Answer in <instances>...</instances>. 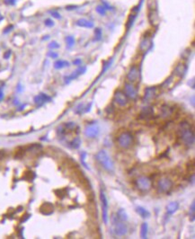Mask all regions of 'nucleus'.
Returning <instances> with one entry per match:
<instances>
[{"mask_svg": "<svg viewBox=\"0 0 195 239\" xmlns=\"http://www.w3.org/2000/svg\"><path fill=\"white\" fill-rule=\"evenodd\" d=\"M49 48L50 49H58V48H59V45L56 42V41H51L50 44H49Z\"/></svg>", "mask_w": 195, "mask_h": 239, "instance_id": "4c0bfd02", "label": "nucleus"}, {"mask_svg": "<svg viewBox=\"0 0 195 239\" xmlns=\"http://www.w3.org/2000/svg\"><path fill=\"white\" fill-rule=\"evenodd\" d=\"M148 227L147 223H142L141 227H140V237L141 238H148Z\"/></svg>", "mask_w": 195, "mask_h": 239, "instance_id": "393cba45", "label": "nucleus"}, {"mask_svg": "<svg viewBox=\"0 0 195 239\" xmlns=\"http://www.w3.org/2000/svg\"><path fill=\"white\" fill-rule=\"evenodd\" d=\"M48 56H49V57H50V58H57L58 55V53L54 52L53 50H50V51L48 53Z\"/></svg>", "mask_w": 195, "mask_h": 239, "instance_id": "ea45409f", "label": "nucleus"}, {"mask_svg": "<svg viewBox=\"0 0 195 239\" xmlns=\"http://www.w3.org/2000/svg\"><path fill=\"white\" fill-rule=\"evenodd\" d=\"M81 145V140L78 137H76L70 143H69V146L70 148H78Z\"/></svg>", "mask_w": 195, "mask_h": 239, "instance_id": "a878e982", "label": "nucleus"}, {"mask_svg": "<svg viewBox=\"0 0 195 239\" xmlns=\"http://www.w3.org/2000/svg\"><path fill=\"white\" fill-rule=\"evenodd\" d=\"M40 211L41 214L43 215H50L53 213L54 211V206L50 203V202H44L40 208Z\"/></svg>", "mask_w": 195, "mask_h": 239, "instance_id": "f8f14e48", "label": "nucleus"}, {"mask_svg": "<svg viewBox=\"0 0 195 239\" xmlns=\"http://www.w3.org/2000/svg\"><path fill=\"white\" fill-rule=\"evenodd\" d=\"M124 221H122L118 217L117 218H113L112 219V230L115 233V235L122 237L125 236L128 232V228L126 226L125 223H123Z\"/></svg>", "mask_w": 195, "mask_h": 239, "instance_id": "20e7f679", "label": "nucleus"}, {"mask_svg": "<svg viewBox=\"0 0 195 239\" xmlns=\"http://www.w3.org/2000/svg\"><path fill=\"white\" fill-rule=\"evenodd\" d=\"M186 71H187V67H186V65H185V64H182V63L178 64V65L176 66V69H175L176 74L177 76H184L185 73H186Z\"/></svg>", "mask_w": 195, "mask_h": 239, "instance_id": "aec40b11", "label": "nucleus"}, {"mask_svg": "<svg viewBox=\"0 0 195 239\" xmlns=\"http://www.w3.org/2000/svg\"><path fill=\"white\" fill-rule=\"evenodd\" d=\"M86 67H79L78 69H76L72 75H70V76H67V77H65V79H66V83H68L69 81H71V80H73V79H75V78H76L79 75H81V74H84L85 72H86Z\"/></svg>", "mask_w": 195, "mask_h": 239, "instance_id": "2eb2a0df", "label": "nucleus"}, {"mask_svg": "<svg viewBox=\"0 0 195 239\" xmlns=\"http://www.w3.org/2000/svg\"><path fill=\"white\" fill-rule=\"evenodd\" d=\"M136 212L143 219H148V218L150 217V212L148 210H146L145 208L140 207V206L136 208Z\"/></svg>", "mask_w": 195, "mask_h": 239, "instance_id": "412c9836", "label": "nucleus"}, {"mask_svg": "<svg viewBox=\"0 0 195 239\" xmlns=\"http://www.w3.org/2000/svg\"><path fill=\"white\" fill-rule=\"evenodd\" d=\"M148 6L150 10H157V0H148Z\"/></svg>", "mask_w": 195, "mask_h": 239, "instance_id": "c85d7f7f", "label": "nucleus"}, {"mask_svg": "<svg viewBox=\"0 0 195 239\" xmlns=\"http://www.w3.org/2000/svg\"><path fill=\"white\" fill-rule=\"evenodd\" d=\"M124 94H126L127 97L130 98V99H136L138 96V92L136 87L132 85V84H125L124 85Z\"/></svg>", "mask_w": 195, "mask_h": 239, "instance_id": "1a4fd4ad", "label": "nucleus"}, {"mask_svg": "<svg viewBox=\"0 0 195 239\" xmlns=\"http://www.w3.org/2000/svg\"><path fill=\"white\" fill-rule=\"evenodd\" d=\"M95 10L100 15H105L106 14V10H105V8L103 5H97Z\"/></svg>", "mask_w": 195, "mask_h": 239, "instance_id": "7c9ffc66", "label": "nucleus"}, {"mask_svg": "<svg viewBox=\"0 0 195 239\" xmlns=\"http://www.w3.org/2000/svg\"><path fill=\"white\" fill-rule=\"evenodd\" d=\"M86 152H83L82 154H81V162H82V164H83V166L86 168V169H89V167L86 166V162H85V159H86Z\"/></svg>", "mask_w": 195, "mask_h": 239, "instance_id": "c9c22d12", "label": "nucleus"}, {"mask_svg": "<svg viewBox=\"0 0 195 239\" xmlns=\"http://www.w3.org/2000/svg\"><path fill=\"white\" fill-rule=\"evenodd\" d=\"M66 42H67L68 47L71 48V47H73L75 45L76 40H75V39H74L73 36H67L66 37Z\"/></svg>", "mask_w": 195, "mask_h": 239, "instance_id": "cd10ccee", "label": "nucleus"}, {"mask_svg": "<svg viewBox=\"0 0 195 239\" xmlns=\"http://www.w3.org/2000/svg\"><path fill=\"white\" fill-rule=\"evenodd\" d=\"M73 64L76 65V66H79V65L82 64V60H81L80 58H76V59H75V60L73 61Z\"/></svg>", "mask_w": 195, "mask_h": 239, "instance_id": "79ce46f5", "label": "nucleus"}, {"mask_svg": "<svg viewBox=\"0 0 195 239\" xmlns=\"http://www.w3.org/2000/svg\"><path fill=\"white\" fill-rule=\"evenodd\" d=\"M114 102L119 104L120 106H125L128 103V98L126 96V94L121 91H117L114 94V97H113Z\"/></svg>", "mask_w": 195, "mask_h": 239, "instance_id": "9d476101", "label": "nucleus"}, {"mask_svg": "<svg viewBox=\"0 0 195 239\" xmlns=\"http://www.w3.org/2000/svg\"><path fill=\"white\" fill-rule=\"evenodd\" d=\"M177 135L182 139L184 144L187 147H192L194 144L195 135L188 121H182L177 128Z\"/></svg>", "mask_w": 195, "mask_h": 239, "instance_id": "f257e3e1", "label": "nucleus"}, {"mask_svg": "<svg viewBox=\"0 0 195 239\" xmlns=\"http://www.w3.org/2000/svg\"><path fill=\"white\" fill-rule=\"evenodd\" d=\"M13 28H14V26H13V25H9L8 27H6V28H5V30H4V33H7V32H9L10 31H12V30H13Z\"/></svg>", "mask_w": 195, "mask_h": 239, "instance_id": "37998d69", "label": "nucleus"}, {"mask_svg": "<svg viewBox=\"0 0 195 239\" xmlns=\"http://www.w3.org/2000/svg\"><path fill=\"white\" fill-rule=\"evenodd\" d=\"M117 217L122 220V221H126L127 220H128V216H127V213H126V211L123 210V209H121V210H119V211H118V213H117Z\"/></svg>", "mask_w": 195, "mask_h": 239, "instance_id": "bb28decb", "label": "nucleus"}, {"mask_svg": "<svg viewBox=\"0 0 195 239\" xmlns=\"http://www.w3.org/2000/svg\"><path fill=\"white\" fill-rule=\"evenodd\" d=\"M69 66V62L66 61V60H57L54 63V67L56 69H60L63 68L65 67H68Z\"/></svg>", "mask_w": 195, "mask_h": 239, "instance_id": "b1692460", "label": "nucleus"}, {"mask_svg": "<svg viewBox=\"0 0 195 239\" xmlns=\"http://www.w3.org/2000/svg\"><path fill=\"white\" fill-rule=\"evenodd\" d=\"M117 140H118V144H119V146L121 148H129L133 144L134 139H133V136H132V134L130 132L124 131V132H122V134L119 135Z\"/></svg>", "mask_w": 195, "mask_h": 239, "instance_id": "7ed1b4c3", "label": "nucleus"}, {"mask_svg": "<svg viewBox=\"0 0 195 239\" xmlns=\"http://www.w3.org/2000/svg\"><path fill=\"white\" fill-rule=\"evenodd\" d=\"M103 4H104V5H103V6L105 8V10H106V9H112V7L111 5H109V4L106 3V2H103Z\"/></svg>", "mask_w": 195, "mask_h": 239, "instance_id": "c03bdc74", "label": "nucleus"}, {"mask_svg": "<svg viewBox=\"0 0 195 239\" xmlns=\"http://www.w3.org/2000/svg\"><path fill=\"white\" fill-rule=\"evenodd\" d=\"M173 113V109L168 105H163L161 107V115L163 118H166L171 116Z\"/></svg>", "mask_w": 195, "mask_h": 239, "instance_id": "4be33fe9", "label": "nucleus"}, {"mask_svg": "<svg viewBox=\"0 0 195 239\" xmlns=\"http://www.w3.org/2000/svg\"><path fill=\"white\" fill-rule=\"evenodd\" d=\"M4 3L7 5H14L16 3V0H4Z\"/></svg>", "mask_w": 195, "mask_h": 239, "instance_id": "a19ab883", "label": "nucleus"}, {"mask_svg": "<svg viewBox=\"0 0 195 239\" xmlns=\"http://www.w3.org/2000/svg\"><path fill=\"white\" fill-rule=\"evenodd\" d=\"M137 188L141 192H148L152 188V180L148 176H140L139 177L136 182Z\"/></svg>", "mask_w": 195, "mask_h": 239, "instance_id": "39448f33", "label": "nucleus"}, {"mask_svg": "<svg viewBox=\"0 0 195 239\" xmlns=\"http://www.w3.org/2000/svg\"><path fill=\"white\" fill-rule=\"evenodd\" d=\"M76 6L75 5V6H67V10H70V9H76Z\"/></svg>", "mask_w": 195, "mask_h": 239, "instance_id": "49530a36", "label": "nucleus"}, {"mask_svg": "<svg viewBox=\"0 0 195 239\" xmlns=\"http://www.w3.org/2000/svg\"><path fill=\"white\" fill-rule=\"evenodd\" d=\"M24 178L26 180H28V181H32L35 178V174L33 172H31V171L26 172L25 173V175H24Z\"/></svg>", "mask_w": 195, "mask_h": 239, "instance_id": "c756f323", "label": "nucleus"}, {"mask_svg": "<svg viewBox=\"0 0 195 239\" xmlns=\"http://www.w3.org/2000/svg\"><path fill=\"white\" fill-rule=\"evenodd\" d=\"M3 18H4V17H3V16H2V15L0 14V21H1V20H3Z\"/></svg>", "mask_w": 195, "mask_h": 239, "instance_id": "8fccbe9b", "label": "nucleus"}, {"mask_svg": "<svg viewBox=\"0 0 195 239\" xmlns=\"http://www.w3.org/2000/svg\"><path fill=\"white\" fill-rule=\"evenodd\" d=\"M23 153H24L23 148H18L15 150V157H22Z\"/></svg>", "mask_w": 195, "mask_h": 239, "instance_id": "f704fd0d", "label": "nucleus"}, {"mask_svg": "<svg viewBox=\"0 0 195 239\" xmlns=\"http://www.w3.org/2000/svg\"><path fill=\"white\" fill-rule=\"evenodd\" d=\"M4 98V94H3V92L2 91H0V101L2 100Z\"/></svg>", "mask_w": 195, "mask_h": 239, "instance_id": "de8ad7c7", "label": "nucleus"}, {"mask_svg": "<svg viewBox=\"0 0 195 239\" xmlns=\"http://www.w3.org/2000/svg\"><path fill=\"white\" fill-rule=\"evenodd\" d=\"M44 24H45L46 26H48V27H52V26L54 25V22H53L51 19L48 18V19H46V20L44 21Z\"/></svg>", "mask_w": 195, "mask_h": 239, "instance_id": "e433bc0d", "label": "nucleus"}, {"mask_svg": "<svg viewBox=\"0 0 195 239\" xmlns=\"http://www.w3.org/2000/svg\"><path fill=\"white\" fill-rule=\"evenodd\" d=\"M50 13H51V16H53L56 19H60L61 18V15L58 12H56V11H51Z\"/></svg>", "mask_w": 195, "mask_h": 239, "instance_id": "58836bf2", "label": "nucleus"}, {"mask_svg": "<svg viewBox=\"0 0 195 239\" xmlns=\"http://www.w3.org/2000/svg\"><path fill=\"white\" fill-rule=\"evenodd\" d=\"M99 126L96 122H92V123H89L86 129H85V135L89 138V139H94V138H96L99 134Z\"/></svg>", "mask_w": 195, "mask_h": 239, "instance_id": "6e6552de", "label": "nucleus"}, {"mask_svg": "<svg viewBox=\"0 0 195 239\" xmlns=\"http://www.w3.org/2000/svg\"><path fill=\"white\" fill-rule=\"evenodd\" d=\"M148 18H149V21H150L152 25L157 26L159 23V15H158V13L157 12V10H150Z\"/></svg>", "mask_w": 195, "mask_h": 239, "instance_id": "4468645a", "label": "nucleus"}, {"mask_svg": "<svg viewBox=\"0 0 195 239\" xmlns=\"http://www.w3.org/2000/svg\"><path fill=\"white\" fill-rule=\"evenodd\" d=\"M96 160L108 172H113L114 170V164L111 159L110 156L107 154L105 150H100L96 155Z\"/></svg>", "mask_w": 195, "mask_h": 239, "instance_id": "f03ea898", "label": "nucleus"}, {"mask_svg": "<svg viewBox=\"0 0 195 239\" xmlns=\"http://www.w3.org/2000/svg\"><path fill=\"white\" fill-rule=\"evenodd\" d=\"M151 46V40L148 39V38H144L141 42H140V50L143 51V52H146L149 49Z\"/></svg>", "mask_w": 195, "mask_h": 239, "instance_id": "6ab92c4d", "label": "nucleus"}, {"mask_svg": "<svg viewBox=\"0 0 195 239\" xmlns=\"http://www.w3.org/2000/svg\"><path fill=\"white\" fill-rule=\"evenodd\" d=\"M192 103H193V105L194 106V96H193V100H192Z\"/></svg>", "mask_w": 195, "mask_h": 239, "instance_id": "09e8293b", "label": "nucleus"}, {"mask_svg": "<svg viewBox=\"0 0 195 239\" xmlns=\"http://www.w3.org/2000/svg\"><path fill=\"white\" fill-rule=\"evenodd\" d=\"M179 208V204L177 202H170L166 207V211L168 214H174Z\"/></svg>", "mask_w": 195, "mask_h": 239, "instance_id": "5701e85b", "label": "nucleus"}, {"mask_svg": "<svg viewBox=\"0 0 195 239\" xmlns=\"http://www.w3.org/2000/svg\"><path fill=\"white\" fill-rule=\"evenodd\" d=\"M50 101V97H49L47 94H40L39 95L34 97V103L38 105H41L46 102Z\"/></svg>", "mask_w": 195, "mask_h": 239, "instance_id": "f3484780", "label": "nucleus"}, {"mask_svg": "<svg viewBox=\"0 0 195 239\" xmlns=\"http://www.w3.org/2000/svg\"><path fill=\"white\" fill-rule=\"evenodd\" d=\"M100 201H101V207H102V218L104 223L105 225L108 224V202L106 195L104 191L100 192Z\"/></svg>", "mask_w": 195, "mask_h": 239, "instance_id": "0eeeda50", "label": "nucleus"}, {"mask_svg": "<svg viewBox=\"0 0 195 239\" xmlns=\"http://www.w3.org/2000/svg\"><path fill=\"white\" fill-rule=\"evenodd\" d=\"M156 93H157V89L156 87L154 86H151V87H148L145 89V95H144V98L146 100H151L153 99L155 96H156Z\"/></svg>", "mask_w": 195, "mask_h": 239, "instance_id": "a211bd4d", "label": "nucleus"}, {"mask_svg": "<svg viewBox=\"0 0 195 239\" xmlns=\"http://www.w3.org/2000/svg\"><path fill=\"white\" fill-rule=\"evenodd\" d=\"M190 216L192 217L190 219L191 221H194V216H195V202H192V206H191V209H190Z\"/></svg>", "mask_w": 195, "mask_h": 239, "instance_id": "2f4dec72", "label": "nucleus"}, {"mask_svg": "<svg viewBox=\"0 0 195 239\" xmlns=\"http://www.w3.org/2000/svg\"><path fill=\"white\" fill-rule=\"evenodd\" d=\"M173 188V182L168 177H163L158 181V190L160 193H167Z\"/></svg>", "mask_w": 195, "mask_h": 239, "instance_id": "423d86ee", "label": "nucleus"}, {"mask_svg": "<svg viewBox=\"0 0 195 239\" xmlns=\"http://www.w3.org/2000/svg\"><path fill=\"white\" fill-rule=\"evenodd\" d=\"M10 55H11V50H7V51L4 53V58H8L10 57Z\"/></svg>", "mask_w": 195, "mask_h": 239, "instance_id": "a18cd8bd", "label": "nucleus"}, {"mask_svg": "<svg viewBox=\"0 0 195 239\" xmlns=\"http://www.w3.org/2000/svg\"><path fill=\"white\" fill-rule=\"evenodd\" d=\"M94 33H95V40H99L102 38V30L100 28H96L94 30Z\"/></svg>", "mask_w": 195, "mask_h": 239, "instance_id": "72a5a7b5", "label": "nucleus"}, {"mask_svg": "<svg viewBox=\"0 0 195 239\" xmlns=\"http://www.w3.org/2000/svg\"><path fill=\"white\" fill-rule=\"evenodd\" d=\"M76 24L79 27H85V28H93L94 26V22L92 21H89L87 19H85V18H82V19H79L76 21Z\"/></svg>", "mask_w": 195, "mask_h": 239, "instance_id": "dca6fc26", "label": "nucleus"}, {"mask_svg": "<svg viewBox=\"0 0 195 239\" xmlns=\"http://www.w3.org/2000/svg\"><path fill=\"white\" fill-rule=\"evenodd\" d=\"M139 77H140V69L136 66L131 67L130 69L128 72V75H127L128 80L130 82H131V83H134V82L138 81Z\"/></svg>", "mask_w": 195, "mask_h": 239, "instance_id": "9b49d317", "label": "nucleus"}, {"mask_svg": "<svg viewBox=\"0 0 195 239\" xmlns=\"http://www.w3.org/2000/svg\"><path fill=\"white\" fill-rule=\"evenodd\" d=\"M154 116V111L151 107H144L140 112V119L149 120Z\"/></svg>", "mask_w": 195, "mask_h": 239, "instance_id": "ddd939ff", "label": "nucleus"}, {"mask_svg": "<svg viewBox=\"0 0 195 239\" xmlns=\"http://www.w3.org/2000/svg\"><path fill=\"white\" fill-rule=\"evenodd\" d=\"M135 17H136V13H133V14H131L130 16V18L128 20V23H127V28L128 29H130L132 26V24L134 22V20H135Z\"/></svg>", "mask_w": 195, "mask_h": 239, "instance_id": "473e14b6", "label": "nucleus"}]
</instances>
